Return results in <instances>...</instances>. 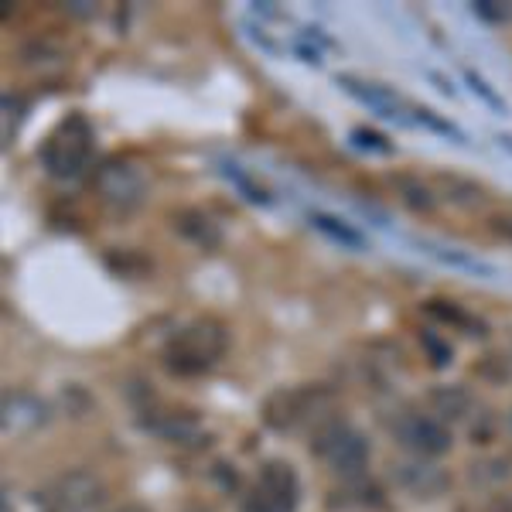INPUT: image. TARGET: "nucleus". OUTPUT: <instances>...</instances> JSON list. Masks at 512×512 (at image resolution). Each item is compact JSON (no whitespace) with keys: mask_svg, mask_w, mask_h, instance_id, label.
Masks as SVG:
<instances>
[{"mask_svg":"<svg viewBox=\"0 0 512 512\" xmlns=\"http://www.w3.org/2000/svg\"><path fill=\"white\" fill-rule=\"evenodd\" d=\"M396 434H400V441L407 444V448H414L420 454H441V451H448V444H451L448 431H444L441 420H434V417L400 420Z\"/></svg>","mask_w":512,"mask_h":512,"instance_id":"nucleus-4","label":"nucleus"},{"mask_svg":"<svg viewBox=\"0 0 512 512\" xmlns=\"http://www.w3.org/2000/svg\"><path fill=\"white\" fill-rule=\"evenodd\" d=\"M318 454L335 468V472H359V468H366V461H369V441L359 431H352V427L335 424L321 434Z\"/></svg>","mask_w":512,"mask_h":512,"instance_id":"nucleus-2","label":"nucleus"},{"mask_svg":"<svg viewBox=\"0 0 512 512\" xmlns=\"http://www.w3.org/2000/svg\"><path fill=\"white\" fill-rule=\"evenodd\" d=\"M99 185V195L106 198V202H113L117 209H130V205H140L144 202V175L134 168V164H106L103 171H99L96 178Z\"/></svg>","mask_w":512,"mask_h":512,"instance_id":"nucleus-3","label":"nucleus"},{"mask_svg":"<svg viewBox=\"0 0 512 512\" xmlns=\"http://www.w3.org/2000/svg\"><path fill=\"white\" fill-rule=\"evenodd\" d=\"M400 188H403V198H407V202L414 205V209H420V212L434 209V198L424 192V185H417V181L400 178Z\"/></svg>","mask_w":512,"mask_h":512,"instance_id":"nucleus-13","label":"nucleus"},{"mask_svg":"<svg viewBox=\"0 0 512 512\" xmlns=\"http://www.w3.org/2000/svg\"><path fill=\"white\" fill-rule=\"evenodd\" d=\"M222 175H226L239 188V192H243L246 202H253V205H270V202H274V198L267 195V188L256 185L250 175H243V171H239L236 164H222Z\"/></svg>","mask_w":512,"mask_h":512,"instance_id":"nucleus-10","label":"nucleus"},{"mask_svg":"<svg viewBox=\"0 0 512 512\" xmlns=\"http://www.w3.org/2000/svg\"><path fill=\"white\" fill-rule=\"evenodd\" d=\"M417 120H420V123H427V127H431L434 134H448L451 140H458V144H465V134H461L458 127H451V123H444V120L431 117V110H424V106H417Z\"/></svg>","mask_w":512,"mask_h":512,"instance_id":"nucleus-14","label":"nucleus"},{"mask_svg":"<svg viewBox=\"0 0 512 512\" xmlns=\"http://www.w3.org/2000/svg\"><path fill=\"white\" fill-rule=\"evenodd\" d=\"M431 403L437 407V414H444V417H461L468 410V396H465V390H458V386H444V390H434Z\"/></svg>","mask_w":512,"mask_h":512,"instance_id":"nucleus-11","label":"nucleus"},{"mask_svg":"<svg viewBox=\"0 0 512 512\" xmlns=\"http://www.w3.org/2000/svg\"><path fill=\"white\" fill-rule=\"evenodd\" d=\"M338 86H342L349 96L362 99L366 106L379 110L383 117H396V106H400V99H396L390 89L373 86V82H362V79H355V76H338Z\"/></svg>","mask_w":512,"mask_h":512,"instance_id":"nucleus-7","label":"nucleus"},{"mask_svg":"<svg viewBox=\"0 0 512 512\" xmlns=\"http://www.w3.org/2000/svg\"><path fill=\"white\" fill-rule=\"evenodd\" d=\"M297 55H301L308 65H321V52H318V48H311V45H304V41L297 45Z\"/></svg>","mask_w":512,"mask_h":512,"instance_id":"nucleus-17","label":"nucleus"},{"mask_svg":"<svg viewBox=\"0 0 512 512\" xmlns=\"http://www.w3.org/2000/svg\"><path fill=\"white\" fill-rule=\"evenodd\" d=\"M89 154H93V130H89V123L82 117H69L59 130H55V137L48 140L41 158H45L52 175L72 178L82 171V164L89 161Z\"/></svg>","mask_w":512,"mask_h":512,"instance_id":"nucleus-1","label":"nucleus"},{"mask_svg":"<svg viewBox=\"0 0 512 512\" xmlns=\"http://www.w3.org/2000/svg\"><path fill=\"white\" fill-rule=\"evenodd\" d=\"M59 502L65 509H72V512H86V509H93L99 499H103V485L96 482L89 472H72V475H65L62 478V485H59Z\"/></svg>","mask_w":512,"mask_h":512,"instance_id":"nucleus-5","label":"nucleus"},{"mask_svg":"<svg viewBox=\"0 0 512 512\" xmlns=\"http://www.w3.org/2000/svg\"><path fill=\"white\" fill-rule=\"evenodd\" d=\"M113 512H147V509H140V506H120V509H113Z\"/></svg>","mask_w":512,"mask_h":512,"instance_id":"nucleus-19","label":"nucleus"},{"mask_svg":"<svg viewBox=\"0 0 512 512\" xmlns=\"http://www.w3.org/2000/svg\"><path fill=\"white\" fill-rule=\"evenodd\" d=\"M427 253L437 256V260H441V263H448V267L468 270V274H478V277H495V270L489 267V263L475 260V256H468V253L451 250V246H427Z\"/></svg>","mask_w":512,"mask_h":512,"instance_id":"nucleus-9","label":"nucleus"},{"mask_svg":"<svg viewBox=\"0 0 512 512\" xmlns=\"http://www.w3.org/2000/svg\"><path fill=\"white\" fill-rule=\"evenodd\" d=\"M465 82H468V89H472V93H475L478 99H482L485 106H492V110L499 113V117H506V113H509V103H506V99H502L499 93H495V89H492L482 76H478L475 69H465Z\"/></svg>","mask_w":512,"mask_h":512,"instance_id":"nucleus-12","label":"nucleus"},{"mask_svg":"<svg viewBox=\"0 0 512 512\" xmlns=\"http://www.w3.org/2000/svg\"><path fill=\"white\" fill-rule=\"evenodd\" d=\"M45 420V407L31 396H21V393H11L4 403V427L11 434H24L28 427H38Z\"/></svg>","mask_w":512,"mask_h":512,"instance_id":"nucleus-6","label":"nucleus"},{"mask_svg":"<svg viewBox=\"0 0 512 512\" xmlns=\"http://www.w3.org/2000/svg\"><path fill=\"white\" fill-rule=\"evenodd\" d=\"M495 140H499L502 147H509V151H512V137H509V134H499V137H495Z\"/></svg>","mask_w":512,"mask_h":512,"instance_id":"nucleus-18","label":"nucleus"},{"mask_svg":"<svg viewBox=\"0 0 512 512\" xmlns=\"http://www.w3.org/2000/svg\"><path fill=\"white\" fill-rule=\"evenodd\" d=\"M352 140H355L359 147H369V151H379V154H390V151H393V147L386 144V140L379 137L376 130H369V127H359V130H355Z\"/></svg>","mask_w":512,"mask_h":512,"instance_id":"nucleus-16","label":"nucleus"},{"mask_svg":"<svg viewBox=\"0 0 512 512\" xmlns=\"http://www.w3.org/2000/svg\"><path fill=\"white\" fill-rule=\"evenodd\" d=\"M420 342H424V349L431 352V362H434V366H448V362H451V349H448V342H441V338L431 335V332L420 335Z\"/></svg>","mask_w":512,"mask_h":512,"instance_id":"nucleus-15","label":"nucleus"},{"mask_svg":"<svg viewBox=\"0 0 512 512\" xmlns=\"http://www.w3.org/2000/svg\"><path fill=\"white\" fill-rule=\"evenodd\" d=\"M311 226L318 233H325L328 239H335L338 246H349V250H366V236L359 229H352L349 222H342L338 216H328V212H311Z\"/></svg>","mask_w":512,"mask_h":512,"instance_id":"nucleus-8","label":"nucleus"}]
</instances>
